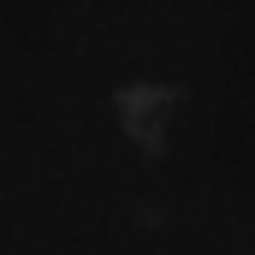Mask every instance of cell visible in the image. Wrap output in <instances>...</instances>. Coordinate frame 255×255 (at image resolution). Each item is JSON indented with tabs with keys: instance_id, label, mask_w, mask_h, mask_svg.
<instances>
[{
	"instance_id": "obj_1",
	"label": "cell",
	"mask_w": 255,
	"mask_h": 255,
	"mask_svg": "<svg viewBox=\"0 0 255 255\" xmlns=\"http://www.w3.org/2000/svg\"><path fill=\"white\" fill-rule=\"evenodd\" d=\"M178 107H184V95L172 83H160V77H130V83L113 89V125L136 148H160L172 136V125H178Z\"/></svg>"
}]
</instances>
